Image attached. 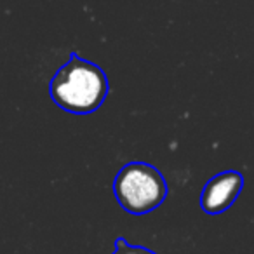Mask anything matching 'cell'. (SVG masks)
<instances>
[{
    "instance_id": "obj_4",
    "label": "cell",
    "mask_w": 254,
    "mask_h": 254,
    "mask_svg": "<svg viewBox=\"0 0 254 254\" xmlns=\"http://www.w3.org/2000/svg\"><path fill=\"white\" fill-rule=\"evenodd\" d=\"M113 254H157V253H153L152 249L143 246H131L126 239L119 237L115 240V253Z\"/></svg>"
},
{
    "instance_id": "obj_3",
    "label": "cell",
    "mask_w": 254,
    "mask_h": 254,
    "mask_svg": "<svg viewBox=\"0 0 254 254\" xmlns=\"http://www.w3.org/2000/svg\"><path fill=\"white\" fill-rule=\"evenodd\" d=\"M244 188V176L237 171H225L207 181L200 193V207L211 216L223 214L237 200Z\"/></svg>"
},
{
    "instance_id": "obj_1",
    "label": "cell",
    "mask_w": 254,
    "mask_h": 254,
    "mask_svg": "<svg viewBox=\"0 0 254 254\" xmlns=\"http://www.w3.org/2000/svg\"><path fill=\"white\" fill-rule=\"evenodd\" d=\"M110 92L108 77L96 63L77 53L54 73L49 82V96L61 110L71 115L94 113Z\"/></svg>"
},
{
    "instance_id": "obj_2",
    "label": "cell",
    "mask_w": 254,
    "mask_h": 254,
    "mask_svg": "<svg viewBox=\"0 0 254 254\" xmlns=\"http://www.w3.org/2000/svg\"><path fill=\"white\" fill-rule=\"evenodd\" d=\"M113 195L129 214H148L166 200L167 181L152 164L129 162L113 180Z\"/></svg>"
}]
</instances>
